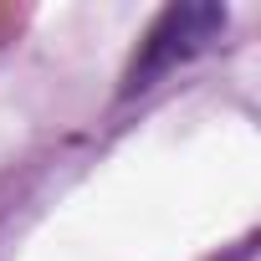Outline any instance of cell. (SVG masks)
Segmentation results:
<instances>
[{
  "instance_id": "6da1fadb",
  "label": "cell",
  "mask_w": 261,
  "mask_h": 261,
  "mask_svg": "<svg viewBox=\"0 0 261 261\" xmlns=\"http://www.w3.org/2000/svg\"><path fill=\"white\" fill-rule=\"evenodd\" d=\"M220 31H225V11H220V6H169V11L154 21V31L144 36L134 67H128V77H123V97H134V92L154 87L164 72H174L179 62L200 57Z\"/></svg>"
}]
</instances>
